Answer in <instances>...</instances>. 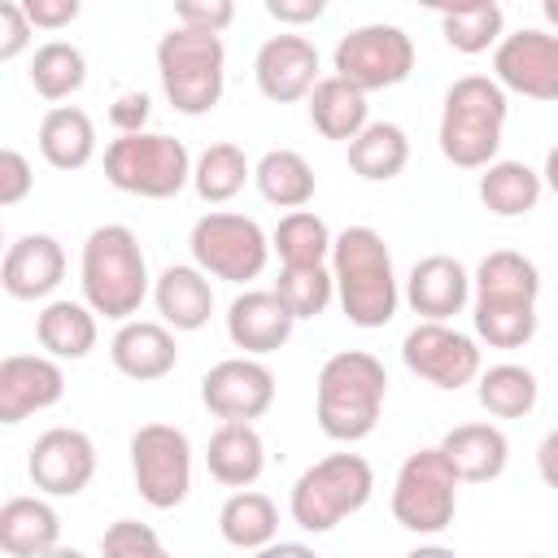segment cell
<instances>
[{
    "label": "cell",
    "mask_w": 558,
    "mask_h": 558,
    "mask_svg": "<svg viewBox=\"0 0 558 558\" xmlns=\"http://www.w3.org/2000/svg\"><path fill=\"white\" fill-rule=\"evenodd\" d=\"M388 375L384 362L366 349H340L323 362L318 388H314V414L327 440L353 445L366 440L384 414Z\"/></svg>",
    "instance_id": "obj_1"
},
{
    "label": "cell",
    "mask_w": 558,
    "mask_h": 558,
    "mask_svg": "<svg viewBox=\"0 0 558 558\" xmlns=\"http://www.w3.org/2000/svg\"><path fill=\"white\" fill-rule=\"evenodd\" d=\"M331 279L340 310L353 327H384L397 314V270L375 227H344L331 244Z\"/></svg>",
    "instance_id": "obj_2"
},
{
    "label": "cell",
    "mask_w": 558,
    "mask_h": 558,
    "mask_svg": "<svg viewBox=\"0 0 558 558\" xmlns=\"http://www.w3.org/2000/svg\"><path fill=\"white\" fill-rule=\"evenodd\" d=\"M506 87L488 74H462L449 92H445V109H440V153L445 161H453L458 170H488L497 161L501 148V131H506Z\"/></svg>",
    "instance_id": "obj_3"
},
{
    "label": "cell",
    "mask_w": 558,
    "mask_h": 558,
    "mask_svg": "<svg viewBox=\"0 0 558 558\" xmlns=\"http://www.w3.org/2000/svg\"><path fill=\"white\" fill-rule=\"evenodd\" d=\"M78 283H83V301L96 314L113 323H131V314H140L148 296V262H144L135 231L122 222L96 227L83 244Z\"/></svg>",
    "instance_id": "obj_4"
},
{
    "label": "cell",
    "mask_w": 558,
    "mask_h": 558,
    "mask_svg": "<svg viewBox=\"0 0 558 558\" xmlns=\"http://www.w3.org/2000/svg\"><path fill=\"white\" fill-rule=\"evenodd\" d=\"M157 74L166 87V100L187 113L201 118L222 100L227 87V48L218 35H201V31H166L157 44Z\"/></svg>",
    "instance_id": "obj_5"
},
{
    "label": "cell",
    "mask_w": 558,
    "mask_h": 558,
    "mask_svg": "<svg viewBox=\"0 0 558 558\" xmlns=\"http://www.w3.org/2000/svg\"><path fill=\"white\" fill-rule=\"evenodd\" d=\"M375 493V471L362 453H327L292 484V523L301 532H331L340 519L357 514Z\"/></svg>",
    "instance_id": "obj_6"
},
{
    "label": "cell",
    "mask_w": 558,
    "mask_h": 558,
    "mask_svg": "<svg viewBox=\"0 0 558 558\" xmlns=\"http://www.w3.org/2000/svg\"><path fill=\"white\" fill-rule=\"evenodd\" d=\"M192 157L187 144L166 135V131H140V135H118L105 148V179L118 192L144 196V201H166L179 196L192 183Z\"/></svg>",
    "instance_id": "obj_7"
},
{
    "label": "cell",
    "mask_w": 558,
    "mask_h": 558,
    "mask_svg": "<svg viewBox=\"0 0 558 558\" xmlns=\"http://www.w3.org/2000/svg\"><path fill=\"white\" fill-rule=\"evenodd\" d=\"M458 484L462 480L453 475L440 445L410 453L397 471V484H392V519L418 536L445 532L453 523V510H458Z\"/></svg>",
    "instance_id": "obj_8"
},
{
    "label": "cell",
    "mask_w": 558,
    "mask_h": 558,
    "mask_svg": "<svg viewBox=\"0 0 558 558\" xmlns=\"http://www.w3.org/2000/svg\"><path fill=\"white\" fill-rule=\"evenodd\" d=\"M187 244H192V262L227 283H248L270 262V235L262 231V222L227 209H209L205 218H196Z\"/></svg>",
    "instance_id": "obj_9"
},
{
    "label": "cell",
    "mask_w": 558,
    "mask_h": 558,
    "mask_svg": "<svg viewBox=\"0 0 558 558\" xmlns=\"http://www.w3.org/2000/svg\"><path fill=\"white\" fill-rule=\"evenodd\" d=\"M336 78L353 83L357 92H384L410 78L414 70V39L392 22H366L353 26L336 44Z\"/></svg>",
    "instance_id": "obj_10"
},
{
    "label": "cell",
    "mask_w": 558,
    "mask_h": 558,
    "mask_svg": "<svg viewBox=\"0 0 558 558\" xmlns=\"http://www.w3.org/2000/svg\"><path fill=\"white\" fill-rule=\"evenodd\" d=\"M131 475L153 510H174L192 488V445L174 423H144L131 436Z\"/></svg>",
    "instance_id": "obj_11"
},
{
    "label": "cell",
    "mask_w": 558,
    "mask_h": 558,
    "mask_svg": "<svg viewBox=\"0 0 558 558\" xmlns=\"http://www.w3.org/2000/svg\"><path fill=\"white\" fill-rule=\"evenodd\" d=\"M401 357L418 379H427L432 388H445V392H458L480 379V344L449 323L410 327L401 340Z\"/></svg>",
    "instance_id": "obj_12"
},
{
    "label": "cell",
    "mask_w": 558,
    "mask_h": 558,
    "mask_svg": "<svg viewBox=\"0 0 558 558\" xmlns=\"http://www.w3.org/2000/svg\"><path fill=\"white\" fill-rule=\"evenodd\" d=\"M493 78L527 100H558V35L536 26L501 35L493 52Z\"/></svg>",
    "instance_id": "obj_13"
},
{
    "label": "cell",
    "mask_w": 558,
    "mask_h": 558,
    "mask_svg": "<svg viewBox=\"0 0 558 558\" xmlns=\"http://www.w3.org/2000/svg\"><path fill=\"white\" fill-rule=\"evenodd\" d=\"M201 401L222 423H253L275 401V375L257 357H222L201 379Z\"/></svg>",
    "instance_id": "obj_14"
},
{
    "label": "cell",
    "mask_w": 558,
    "mask_h": 558,
    "mask_svg": "<svg viewBox=\"0 0 558 558\" xmlns=\"http://www.w3.org/2000/svg\"><path fill=\"white\" fill-rule=\"evenodd\" d=\"M31 484L48 497H78L96 475V445L78 427H48L26 458Z\"/></svg>",
    "instance_id": "obj_15"
},
{
    "label": "cell",
    "mask_w": 558,
    "mask_h": 558,
    "mask_svg": "<svg viewBox=\"0 0 558 558\" xmlns=\"http://www.w3.org/2000/svg\"><path fill=\"white\" fill-rule=\"evenodd\" d=\"M65 397V371L44 353H9L0 362V423H22Z\"/></svg>",
    "instance_id": "obj_16"
},
{
    "label": "cell",
    "mask_w": 558,
    "mask_h": 558,
    "mask_svg": "<svg viewBox=\"0 0 558 558\" xmlns=\"http://www.w3.org/2000/svg\"><path fill=\"white\" fill-rule=\"evenodd\" d=\"M257 87L275 105L305 100L318 87V48L305 35H270L253 61Z\"/></svg>",
    "instance_id": "obj_17"
},
{
    "label": "cell",
    "mask_w": 558,
    "mask_h": 558,
    "mask_svg": "<svg viewBox=\"0 0 558 558\" xmlns=\"http://www.w3.org/2000/svg\"><path fill=\"white\" fill-rule=\"evenodd\" d=\"M61 279H65V248L52 235L35 231V235H22L9 244L0 283L13 301H44L57 292Z\"/></svg>",
    "instance_id": "obj_18"
},
{
    "label": "cell",
    "mask_w": 558,
    "mask_h": 558,
    "mask_svg": "<svg viewBox=\"0 0 558 558\" xmlns=\"http://www.w3.org/2000/svg\"><path fill=\"white\" fill-rule=\"evenodd\" d=\"M405 301H410L414 314H423V323H445V318L466 310L471 275H466V266L458 257L432 253V257L414 262V270L405 279Z\"/></svg>",
    "instance_id": "obj_19"
},
{
    "label": "cell",
    "mask_w": 558,
    "mask_h": 558,
    "mask_svg": "<svg viewBox=\"0 0 558 558\" xmlns=\"http://www.w3.org/2000/svg\"><path fill=\"white\" fill-rule=\"evenodd\" d=\"M292 327H296V318L288 314V305L262 288L240 292L227 310V336L235 349H244V357H266V353L283 349Z\"/></svg>",
    "instance_id": "obj_20"
},
{
    "label": "cell",
    "mask_w": 558,
    "mask_h": 558,
    "mask_svg": "<svg viewBox=\"0 0 558 558\" xmlns=\"http://www.w3.org/2000/svg\"><path fill=\"white\" fill-rule=\"evenodd\" d=\"M109 357L113 366L135 379V384H153V379H166L179 362V344H174V331L166 323H148V318H131L113 331L109 340Z\"/></svg>",
    "instance_id": "obj_21"
},
{
    "label": "cell",
    "mask_w": 558,
    "mask_h": 558,
    "mask_svg": "<svg viewBox=\"0 0 558 558\" xmlns=\"http://www.w3.org/2000/svg\"><path fill=\"white\" fill-rule=\"evenodd\" d=\"M541 296V270L532 257L514 248L488 253L475 275H471V305H506V310H527Z\"/></svg>",
    "instance_id": "obj_22"
},
{
    "label": "cell",
    "mask_w": 558,
    "mask_h": 558,
    "mask_svg": "<svg viewBox=\"0 0 558 558\" xmlns=\"http://www.w3.org/2000/svg\"><path fill=\"white\" fill-rule=\"evenodd\" d=\"M153 301L161 323L174 331H201L214 314V288L201 266H166L153 283Z\"/></svg>",
    "instance_id": "obj_23"
},
{
    "label": "cell",
    "mask_w": 558,
    "mask_h": 558,
    "mask_svg": "<svg viewBox=\"0 0 558 558\" xmlns=\"http://www.w3.org/2000/svg\"><path fill=\"white\" fill-rule=\"evenodd\" d=\"M440 453L449 458L453 475L462 484H488L510 462V440L493 423H462L440 440Z\"/></svg>",
    "instance_id": "obj_24"
},
{
    "label": "cell",
    "mask_w": 558,
    "mask_h": 558,
    "mask_svg": "<svg viewBox=\"0 0 558 558\" xmlns=\"http://www.w3.org/2000/svg\"><path fill=\"white\" fill-rule=\"evenodd\" d=\"M61 541V519L44 497H9L0 506V549L9 558H44Z\"/></svg>",
    "instance_id": "obj_25"
},
{
    "label": "cell",
    "mask_w": 558,
    "mask_h": 558,
    "mask_svg": "<svg viewBox=\"0 0 558 558\" xmlns=\"http://www.w3.org/2000/svg\"><path fill=\"white\" fill-rule=\"evenodd\" d=\"M205 466L227 488H248L266 471V445L253 423H222L205 445Z\"/></svg>",
    "instance_id": "obj_26"
},
{
    "label": "cell",
    "mask_w": 558,
    "mask_h": 558,
    "mask_svg": "<svg viewBox=\"0 0 558 558\" xmlns=\"http://www.w3.org/2000/svg\"><path fill=\"white\" fill-rule=\"evenodd\" d=\"M366 113H371L366 92H357L353 83H344V78H336V74L318 78V87L310 92V122H314V131L327 135V140L353 144V140L371 126Z\"/></svg>",
    "instance_id": "obj_27"
},
{
    "label": "cell",
    "mask_w": 558,
    "mask_h": 558,
    "mask_svg": "<svg viewBox=\"0 0 558 558\" xmlns=\"http://www.w3.org/2000/svg\"><path fill=\"white\" fill-rule=\"evenodd\" d=\"M35 336L39 344L48 349V357H87L96 349V310L87 301H48L39 314H35Z\"/></svg>",
    "instance_id": "obj_28"
},
{
    "label": "cell",
    "mask_w": 558,
    "mask_h": 558,
    "mask_svg": "<svg viewBox=\"0 0 558 558\" xmlns=\"http://www.w3.org/2000/svg\"><path fill=\"white\" fill-rule=\"evenodd\" d=\"M39 153L52 170H83L96 157V126L78 105H57L39 122Z\"/></svg>",
    "instance_id": "obj_29"
},
{
    "label": "cell",
    "mask_w": 558,
    "mask_h": 558,
    "mask_svg": "<svg viewBox=\"0 0 558 558\" xmlns=\"http://www.w3.org/2000/svg\"><path fill=\"white\" fill-rule=\"evenodd\" d=\"M218 532H222L227 545L257 554V549H266V545L275 541V532H279V510H275V501H270L266 493H257V488H235V493L222 501V510H218Z\"/></svg>",
    "instance_id": "obj_30"
},
{
    "label": "cell",
    "mask_w": 558,
    "mask_h": 558,
    "mask_svg": "<svg viewBox=\"0 0 558 558\" xmlns=\"http://www.w3.org/2000/svg\"><path fill=\"white\" fill-rule=\"evenodd\" d=\"M253 183L279 209H305L314 201V187H318L314 183V166L296 148H270L253 166Z\"/></svg>",
    "instance_id": "obj_31"
},
{
    "label": "cell",
    "mask_w": 558,
    "mask_h": 558,
    "mask_svg": "<svg viewBox=\"0 0 558 558\" xmlns=\"http://www.w3.org/2000/svg\"><path fill=\"white\" fill-rule=\"evenodd\" d=\"M541 192H545V179L532 166H523V161H493L480 174V201L497 218H523V214H532L536 201H541Z\"/></svg>",
    "instance_id": "obj_32"
},
{
    "label": "cell",
    "mask_w": 558,
    "mask_h": 558,
    "mask_svg": "<svg viewBox=\"0 0 558 558\" xmlns=\"http://www.w3.org/2000/svg\"><path fill=\"white\" fill-rule=\"evenodd\" d=\"M475 397L480 405L493 414V418H523L536 410V397H541V384L527 366L519 362H497L488 371H480L475 379Z\"/></svg>",
    "instance_id": "obj_33"
},
{
    "label": "cell",
    "mask_w": 558,
    "mask_h": 558,
    "mask_svg": "<svg viewBox=\"0 0 558 558\" xmlns=\"http://www.w3.org/2000/svg\"><path fill=\"white\" fill-rule=\"evenodd\" d=\"M410 161V140L397 122H371L353 144H349V166L353 174L371 179V183H388L405 170Z\"/></svg>",
    "instance_id": "obj_34"
},
{
    "label": "cell",
    "mask_w": 558,
    "mask_h": 558,
    "mask_svg": "<svg viewBox=\"0 0 558 558\" xmlns=\"http://www.w3.org/2000/svg\"><path fill=\"white\" fill-rule=\"evenodd\" d=\"M331 244L336 235L327 231V222L314 209H292L279 218L270 248L279 253L283 266H327L331 262Z\"/></svg>",
    "instance_id": "obj_35"
},
{
    "label": "cell",
    "mask_w": 558,
    "mask_h": 558,
    "mask_svg": "<svg viewBox=\"0 0 558 558\" xmlns=\"http://www.w3.org/2000/svg\"><path fill=\"white\" fill-rule=\"evenodd\" d=\"M253 179V166H248V157H244V148L240 144H209L201 157H196V166H192V187H196V196L205 201V205H222V201H231L235 192H244V183Z\"/></svg>",
    "instance_id": "obj_36"
},
{
    "label": "cell",
    "mask_w": 558,
    "mask_h": 558,
    "mask_svg": "<svg viewBox=\"0 0 558 558\" xmlns=\"http://www.w3.org/2000/svg\"><path fill=\"white\" fill-rule=\"evenodd\" d=\"M501 26H506V13L501 4L493 0H471V4H453V9H440V31H445V44L475 57V52H488L493 44H501Z\"/></svg>",
    "instance_id": "obj_37"
},
{
    "label": "cell",
    "mask_w": 558,
    "mask_h": 558,
    "mask_svg": "<svg viewBox=\"0 0 558 558\" xmlns=\"http://www.w3.org/2000/svg\"><path fill=\"white\" fill-rule=\"evenodd\" d=\"M87 83V61L74 44L65 39H48L44 48H35L31 57V87L44 100H65Z\"/></svg>",
    "instance_id": "obj_38"
},
{
    "label": "cell",
    "mask_w": 558,
    "mask_h": 558,
    "mask_svg": "<svg viewBox=\"0 0 558 558\" xmlns=\"http://www.w3.org/2000/svg\"><path fill=\"white\" fill-rule=\"evenodd\" d=\"M270 292H275V296L288 305V314L301 323V318H318V314L331 305L336 279H331V266H283Z\"/></svg>",
    "instance_id": "obj_39"
},
{
    "label": "cell",
    "mask_w": 558,
    "mask_h": 558,
    "mask_svg": "<svg viewBox=\"0 0 558 558\" xmlns=\"http://www.w3.org/2000/svg\"><path fill=\"white\" fill-rule=\"evenodd\" d=\"M475 336L488 340L493 349H523L536 336V305L527 310H506V305H475Z\"/></svg>",
    "instance_id": "obj_40"
},
{
    "label": "cell",
    "mask_w": 558,
    "mask_h": 558,
    "mask_svg": "<svg viewBox=\"0 0 558 558\" xmlns=\"http://www.w3.org/2000/svg\"><path fill=\"white\" fill-rule=\"evenodd\" d=\"M100 558H170L161 536L140 519H118L100 536Z\"/></svg>",
    "instance_id": "obj_41"
},
{
    "label": "cell",
    "mask_w": 558,
    "mask_h": 558,
    "mask_svg": "<svg viewBox=\"0 0 558 558\" xmlns=\"http://www.w3.org/2000/svg\"><path fill=\"white\" fill-rule=\"evenodd\" d=\"M174 22L183 31H201V35H222L235 22V4L231 0H179L174 4Z\"/></svg>",
    "instance_id": "obj_42"
},
{
    "label": "cell",
    "mask_w": 558,
    "mask_h": 558,
    "mask_svg": "<svg viewBox=\"0 0 558 558\" xmlns=\"http://www.w3.org/2000/svg\"><path fill=\"white\" fill-rule=\"evenodd\" d=\"M35 187V174H31V161L17 153V148H4L0 153V205H17L26 201V192Z\"/></svg>",
    "instance_id": "obj_43"
},
{
    "label": "cell",
    "mask_w": 558,
    "mask_h": 558,
    "mask_svg": "<svg viewBox=\"0 0 558 558\" xmlns=\"http://www.w3.org/2000/svg\"><path fill=\"white\" fill-rule=\"evenodd\" d=\"M31 17L22 9V0H4L0 4V61H13L26 44H31Z\"/></svg>",
    "instance_id": "obj_44"
},
{
    "label": "cell",
    "mask_w": 558,
    "mask_h": 558,
    "mask_svg": "<svg viewBox=\"0 0 558 558\" xmlns=\"http://www.w3.org/2000/svg\"><path fill=\"white\" fill-rule=\"evenodd\" d=\"M31 26H44V31H61L78 17V0H22Z\"/></svg>",
    "instance_id": "obj_45"
},
{
    "label": "cell",
    "mask_w": 558,
    "mask_h": 558,
    "mask_svg": "<svg viewBox=\"0 0 558 558\" xmlns=\"http://www.w3.org/2000/svg\"><path fill=\"white\" fill-rule=\"evenodd\" d=\"M109 122L118 126V135H140L148 122V96L144 92H126L109 105Z\"/></svg>",
    "instance_id": "obj_46"
},
{
    "label": "cell",
    "mask_w": 558,
    "mask_h": 558,
    "mask_svg": "<svg viewBox=\"0 0 558 558\" xmlns=\"http://www.w3.org/2000/svg\"><path fill=\"white\" fill-rule=\"evenodd\" d=\"M323 0H266V13L275 22H288V26H305V22H318L323 17Z\"/></svg>",
    "instance_id": "obj_47"
},
{
    "label": "cell",
    "mask_w": 558,
    "mask_h": 558,
    "mask_svg": "<svg viewBox=\"0 0 558 558\" xmlns=\"http://www.w3.org/2000/svg\"><path fill=\"white\" fill-rule=\"evenodd\" d=\"M536 471H541V480L549 488H558V427H549L541 436V445H536Z\"/></svg>",
    "instance_id": "obj_48"
},
{
    "label": "cell",
    "mask_w": 558,
    "mask_h": 558,
    "mask_svg": "<svg viewBox=\"0 0 558 558\" xmlns=\"http://www.w3.org/2000/svg\"><path fill=\"white\" fill-rule=\"evenodd\" d=\"M253 558H318L310 545H301V541H270L266 549H257Z\"/></svg>",
    "instance_id": "obj_49"
},
{
    "label": "cell",
    "mask_w": 558,
    "mask_h": 558,
    "mask_svg": "<svg viewBox=\"0 0 558 558\" xmlns=\"http://www.w3.org/2000/svg\"><path fill=\"white\" fill-rule=\"evenodd\" d=\"M541 179H545V187L558 196V144L545 153V174H541Z\"/></svg>",
    "instance_id": "obj_50"
},
{
    "label": "cell",
    "mask_w": 558,
    "mask_h": 558,
    "mask_svg": "<svg viewBox=\"0 0 558 558\" xmlns=\"http://www.w3.org/2000/svg\"><path fill=\"white\" fill-rule=\"evenodd\" d=\"M405 558H458L449 545H418V549H410Z\"/></svg>",
    "instance_id": "obj_51"
},
{
    "label": "cell",
    "mask_w": 558,
    "mask_h": 558,
    "mask_svg": "<svg viewBox=\"0 0 558 558\" xmlns=\"http://www.w3.org/2000/svg\"><path fill=\"white\" fill-rule=\"evenodd\" d=\"M44 558H87V554H78V549H70V545H57V549H48Z\"/></svg>",
    "instance_id": "obj_52"
},
{
    "label": "cell",
    "mask_w": 558,
    "mask_h": 558,
    "mask_svg": "<svg viewBox=\"0 0 558 558\" xmlns=\"http://www.w3.org/2000/svg\"><path fill=\"white\" fill-rule=\"evenodd\" d=\"M541 13H545V22H554V26H558V0H545V4H541Z\"/></svg>",
    "instance_id": "obj_53"
},
{
    "label": "cell",
    "mask_w": 558,
    "mask_h": 558,
    "mask_svg": "<svg viewBox=\"0 0 558 558\" xmlns=\"http://www.w3.org/2000/svg\"><path fill=\"white\" fill-rule=\"evenodd\" d=\"M527 558H545V554H527Z\"/></svg>",
    "instance_id": "obj_54"
}]
</instances>
